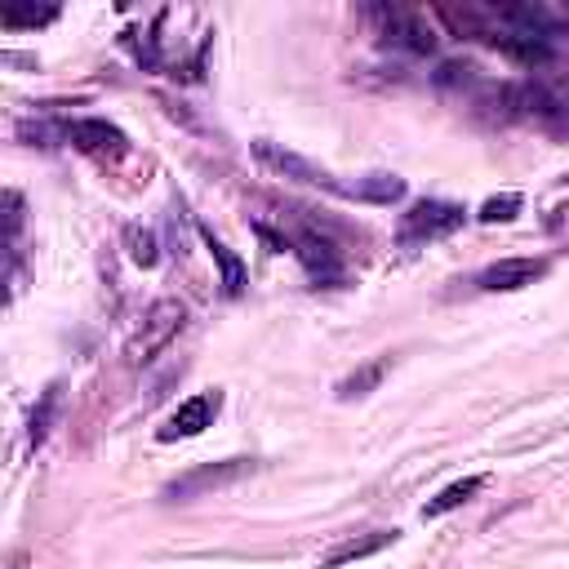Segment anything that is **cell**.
<instances>
[{
	"instance_id": "1",
	"label": "cell",
	"mask_w": 569,
	"mask_h": 569,
	"mask_svg": "<svg viewBox=\"0 0 569 569\" xmlns=\"http://www.w3.org/2000/svg\"><path fill=\"white\" fill-rule=\"evenodd\" d=\"M182 329H187V307H182L178 298L151 302L147 316H142V325L133 329V338H129V347H124V360H129V365H151Z\"/></svg>"
},
{
	"instance_id": "2",
	"label": "cell",
	"mask_w": 569,
	"mask_h": 569,
	"mask_svg": "<svg viewBox=\"0 0 569 569\" xmlns=\"http://www.w3.org/2000/svg\"><path fill=\"white\" fill-rule=\"evenodd\" d=\"M467 209L453 204V200H413L405 213H400V244L405 249H418L427 240H440V236H453L462 227Z\"/></svg>"
},
{
	"instance_id": "3",
	"label": "cell",
	"mask_w": 569,
	"mask_h": 569,
	"mask_svg": "<svg viewBox=\"0 0 569 569\" xmlns=\"http://www.w3.org/2000/svg\"><path fill=\"white\" fill-rule=\"evenodd\" d=\"M369 18H373V27H378L382 49H400V53H413V58H422V53L436 49L431 27H427L413 9H405V4H373Z\"/></svg>"
},
{
	"instance_id": "4",
	"label": "cell",
	"mask_w": 569,
	"mask_h": 569,
	"mask_svg": "<svg viewBox=\"0 0 569 569\" xmlns=\"http://www.w3.org/2000/svg\"><path fill=\"white\" fill-rule=\"evenodd\" d=\"M253 467H258L253 458L204 462V467H191V471H182L178 480H169V485L160 489V498H164V502H191V498H200V493H209V489H227V485L244 480Z\"/></svg>"
},
{
	"instance_id": "5",
	"label": "cell",
	"mask_w": 569,
	"mask_h": 569,
	"mask_svg": "<svg viewBox=\"0 0 569 569\" xmlns=\"http://www.w3.org/2000/svg\"><path fill=\"white\" fill-rule=\"evenodd\" d=\"M289 249L298 253V262L307 267V276L316 280V284H338L342 276H347V262H342V253H338V244L329 240V236H320V231H293V240H289Z\"/></svg>"
},
{
	"instance_id": "6",
	"label": "cell",
	"mask_w": 569,
	"mask_h": 569,
	"mask_svg": "<svg viewBox=\"0 0 569 569\" xmlns=\"http://www.w3.org/2000/svg\"><path fill=\"white\" fill-rule=\"evenodd\" d=\"M67 142L93 160H120L129 151V138L111 124V120H98V116H84V120H67Z\"/></svg>"
},
{
	"instance_id": "7",
	"label": "cell",
	"mask_w": 569,
	"mask_h": 569,
	"mask_svg": "<svg viewBox=\"0 0 569 569\" xmlns=\"http://www.w3.org/2000/svg\"><path fill=\"white\" fill-rule=\"evenodd\" d=\"M258 156L276 169V173H284V178H293V182H307V187H325V191H347V182H338L329 169H320V164H311L307 156H298V151H284V147H276V142H258Z\"/></svg>"
},
{
	"instance_id": "8",
	"label": "cell",
	"mask_w": 569,
	"mask_h": 569,
	"mask_svg": "<svg viewBox=\"0 0 569 569\" xmlns=\"http://www.w3.org/2000/svg\"><path fill=\"white\" fill-rule=\"evenodd\" d=\"M218 409H222V396H218V391H200V396L182 400V405L173 409V418H169L156 436H160V440H187V436H200V431L218 418Z\"/></svg>"
},
{
	"instance_id": "9",
	"label": "cell",
	"mask_w": 569,
	"mask_h": 569,
	"mask_svg": "<svg viewBox=\"0 0 569 569\" xmlns=\"http://www.w3.org/2000/svg\"><path fill=\"white\" fill-rule=\"evenodd\" d=\"M542 271H547L542 258H498V262H489V267L476 276V284H480L485 293H516V289L533 284Z\"/></svg>"
},
{
	"instance_id": "10",
	"label": "cell",
	"mask_w": 569,
	"mask_h": 569,
	"mask_svg": "<svg viewBox=\"0 0 569 569\" xmlns=\"http://www.w3.org/2000/svg\"><path fill=\"white\" fill-rule=\"evenodd\" d=\"M391 542H396V529H369V533L342 538L338 547H329V551L320 556V569H342V565L365 560V556H373V551H382V547H391Z\"/></svg>"
},
{
	"instance_id": "11",
	"label": "cell",
	"mask_w": 569,
	"mask_h": 569,
	"mask_svg": "<svg viewBox=\"0 0 569 569\" xmlns=\"http://www.w3.org/2000/svg\"><path fill=\"white\" fill-rule=\"evenodd\" d=\"M200 236H204V249H209V253H213V262H218L222 293H227V298H240V293H244V284H249L244 262H240V258H236V253H231V249H227V244H222V240H218L209 227H200Z\"/></svg>"
},
{
	"instance_id": "12",
	"label": "cell",
	"mask_w": 569,
	"mask_h": 569,
	"mask_svg": "<svg viewBox=\"0 0 569 569\" xmlns=\"http://www.w3.org/2000/svg\"><path fill=\"white\" fill-rule=\"evenodd\" d=\"M342 196L373 200V204H391V200H400V196H405V178H396V173H369V178L347 182V191H342Z\"/></svg>"
},
{
	"instance_id": "13",
	"label": "cell",
	"mask_w": 569,
	"mask_h": 569,
	"mask_svg": "<svg viewBox=\"0 0 569 569\" xmlns=\"http://www.w3.org/2000/svg\"><path fill=\"white\" fill-rule=\"evenodd\" d=\"M485 489V476H467V480H453V485H445L427 507H422V520H436V516H445V511H453V507H462L467 498H476Z\"/></svg>"
},
{
	"instance_id": "14",
	"label": "cell",
	"mask_w": 569,
	"mask_h": 569,
	"mask_svg": "<svg viewBox=\"0 0 569 569\" xmlns=\"http://www.w3.org/2000/svg\"><path fill=\"white\" fill-rule=\"evenodd\" d=\"M58 400H62V382H49L40 391V400L31 405V418H27V440L31 445H44V436L53 427V413H58Z\"/></svg>"
},
{
	"instance_id": "15",
	"label": "cell",
	"mask_w": 569,
	"mask_h": 569,
	"mask_svg": "<svg viewBox=\"0 0 569 569\" xmlns=\"http://www.w3.org/2000/svg\"><path fill=\"white\" fill-rule=\"evenodd\" d=\"M124 249H129V258H133L138 267H156V262H160V240H156V231L142 227V222H129V227H124Z\"/></svg>"
},
{
	"instance_id": "16",
	"label": "cell",
	"mask_w": 569,
	"mask_h": 569,
	"mask_svg": "<svg viewBox=\"0 0 569 569\" xmlns=\"http://www.w3.org/2000/svg\"><path fill=\"white\" fill-rule=\"evenodd\" d=\"M382 373H387V356H378V360H369V365H360L356 373H347V378L338 382V400H356V396H365V391H373V387L382 382Z\"/></svg>"
},
{
	"instance_id": "17",
	"label": "cell",
	"mask_w": 569,
	"mask_h": 569,
	"mask_svg": "<svg viewBox=\"0 0 569 569\" xmlns=\"http://www.w3.org/2000/svg\"><path fill=\"white\" fill-rule=\"evenodd\" d=\"M53 18H58L53 4H40V9H36V4H4V9H0V22H4L9 31H18V27H31V31H36V27L53 22Z\"/></svg>"
},
{
	"instance_id": "18",
	"label": "cell",
	"mask_w": 569,
	"mask_h": 569,
	"mask_svg": "<svg viewBox=\"0 0 569 569\" xmlns=\"http://www.w3.org/2000/svg\"><path fill=\"white\" fill-rule=\"evenodd\" d=\"M520 204H525V200H520L516 191H502V196H489V200L480 204V213H476V218H480V222H489V227H493V222H511V218L520 213Z\"/></svg>"
},
{
	"instance_id": "19",
	"label": "cell",
	"mask_w": 569,
	"mask_h": 569,
	"mask_svg": "<svg viewBox=\"0 0 569 569\" xmlns=\"http://www.w3.org/2000/svg\"><path fill=\"white\" fill-rule=\"evenodd\" d=\"M436 84H476V67L471 62H440Z\"/></svg>"
},
{
	"instance_id": "20",
	"label": "cell",
	"mask_w": 569,
	"mask_h": 569,
	"mask_svg": "<svg viewBox=\"0 0 569 569\" xmlns=\"http://www.w3.org/2000/svg\"><path fill=\"white\" fill-rule=\"evenodd\" d=\"M4 222H9V244H13L18 227H22V196L18 191H4Z\"/></svg>"
},
{
	"instance_id": "21",
	"label": "cell",
	"mask_w": 569,
	"mask_h": 569,
	"mask_svg": "<svg viewBox=\"0 0 569 569\" xmlns=\"http://www.w3.org/2000/svg\"><path fill=\"white\" fill-rule=\"evenodd\" d=\"M9 569H27V565H22V560H13V565H9Z\"/></svg>"
}]
</instances>
